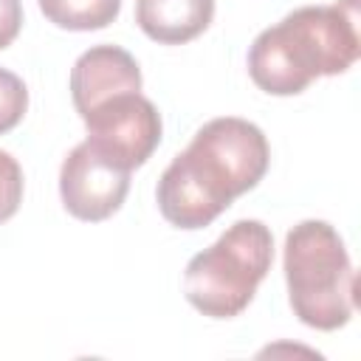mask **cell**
Segmentation results:
<instances>
[{
	"instance_id": "1",
	"label": "cell",
	"mask_w": 361,
	"mask_h": 361,
	"mask_svg": "<svg viewBox=\"0 0 361 361\" xmlns=\"http://www.w3.org/2000/svg\"><path fill=\"white\" fill-rule=\"evenodd\" d=\"M268 164V138L257 124L237 116L212 118L161 172L155 189L158 209L175 228H203L254 189Z\"/></svg>"
},
{
	"instance_id": "4",
	"label": "cell",
	"mask_w": 361,
	"mask_h": 361,
	"mask_svg": "<svg viewBox=\"0 0 361 361\" xmlns=\"http://www.w3.org/2000/svg\"><path fill=\"white\" fill-rule=\"evenodd\" d=\"M274 262V237L262 220L231 223L183 271L186 302L209 319L240 316Z\"/></svg>"
},
{
	"instance_id": "2",
	"label": "cell",
	"mask_w": 361,
	"mask_h": 361,
	"mask_svg": "<svg viewBox=\"0 0 361 361\" xmlns=\"http://www.w3.org/2000/svg\"><path fill=\"white\" fill-rule=\"evenodd\" d=\"M358 54V0L302 6L257 34L248 48V73L271 96H296L313 79L353 68Z\"/></svg>"
},
{
	"instance_id": "9",
	"label": "cell",
	"mask_w": 361,
	"mask_h": 361,
	"mask_svg": "<svg viewBox=\"0 0 361 361\" xmlns=\"http://www.w3.org/2000/svg\"><path fill=\"white\" fill-rule=\"evenodd\" d=\"M39 11L56 28L99 31L118 17L121 0H39Z\"/></svg>"
},
{
	"instance_id": "7",
	"label": "cell",
	"mask_w": 361,
	"mask_h": 361,
	"mask_svg": "<svg viewBox=\"0 0 361 361\" xmlns=\"http://www.w3.org/2000/svg\"><path fill=\"white\" fill-rule=\"evenodd\" d=\"M121 93H141V71L130 51L93 45L71 68V99L79 116Z\"/></svg>"
},
{
	"instance_id": "6",
	"label": "cell",
	"mask_w": 361,
	"mask_h": 361,
	"mask_svg": "<svg viewBox=\"0 0 361 361\" xmlns=\"http://www.w3.org/2000/svg\"><path fill=\"white\" fill-rule=\"evenodd\" d=\"M130 189V169L104 158L87 141L76 144L59 169V195L68 214L85 223H102L116 214Z\"/></svg>"
},
{
	"instance_id": "5",
	"label": "cell",
	"mask_w": 361,
	"mask_h": 361,
	"mask_svg": "<svg viewBox=\"0 0 361 361\" xmlns=\"http://www.w3.org/2000/svg\"><path fill=\"white\" fill-rule=\"evenodd\" d=\"M87 127V144L96 147L104 158L124 169L147 164V158L161 144V113L141 93H121L107 99L82 116Z\"/></svg>"
},
{
	"instance_id": "8",
	"label": "cell",
	"mask_w": 361,
	"mask_h": 361,
	"mask_svg": "<svg viewBox=\"0 0 361 361\" xmlns=\"http://www.w3.org/2000/svg\"><path fill=\"white\" fill-rule=\"evenodd\" d=\"M214 17V0H135L138 28L161 45H183L200 37Z\"/></svg>"
},
{
	"instance_id": "10",
	"label": "cell",
	"mask_w": 361,
	"mask_h": 361,
	"mask_svg": "<svg viewBox=\"0 0 361 361\" xmlns=\"http://www.w3.org/2000/svg\"><path fill=\"white\" fill-rule=\"evenodd\" d=\"M25 110H28L25 82L17 73L0 68V135L14 130L23 121Z\"/></svg>"
},
{
	"instance_id": "11",
	"label": "cell",
	"mask_w": 361,
	"mask_h": 361,
	"mask_svg": "<svg viewBox=\"0 0 361 361\" xmlns=\"http://www.w3.org/2000/svg\"><path fill=\"white\" fill-rule=\"evenodd\" d=\"M23 203V166L6 149H0V223L11 220Z\"/></svg>"
},
{
	"instance_id": "12",
	"label": "cell",
	"mask_w": 361,
	"mask_h": 361,
	"mask_svg": "<svg viewBox=\"0 0 361 361\" xmlns=\"http://www.w3.org/2000/svg\"><path fill=\"white\" fill-rule=\"evenodd\" d=\"M23 28V0H0V51L8 48Z\"/></svg>"
},
{
	"instance_id": "3",
	"label": "cell",
	"mask_w": 361,
	"mask_h": 361,
	"mask_svg": "<svg viewBox=\"0 0 361 361\" xmlns=\"http://www.w3.org/2000/svg\"><path fill=\"white\" fill-rule=\"evenodd\" d=\"M288 302L302 324L338 330L355 313V271L344 240L324 220H302L285 237Z\"/></svg>"
}]
</instances>
